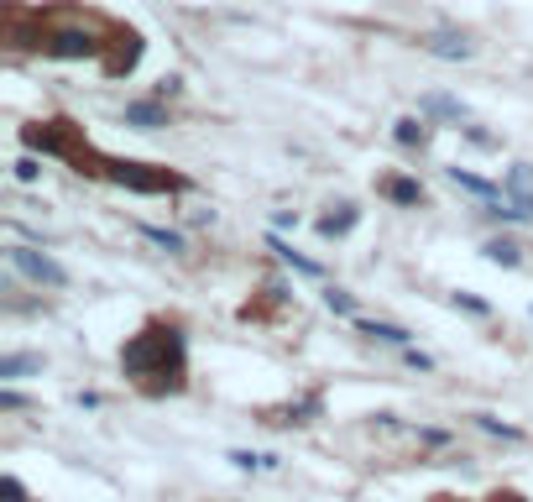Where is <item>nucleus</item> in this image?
<instances>
[{"label":"nucleus","instance_id":"423d86ee","mask_svg":"<svg viewBox=\"0 0 533 502\" xmlns=\"http://www.w3.org/2000/svg\"><path fill=\"white\" fill-rule=\"evenodd\" d=\"M502 199H507V204H518V210L533 220V168H528V163H513V168H507V178H502Z\"/></svg>","mask_w":533,"mask_h":502},{"label":"nucleus","instance_id":"aec40b11","mask_svg":"<svg viewBox=\"0 0 533 502\" xmlns=\"http://www.w3.org/2000/svg\"><path fill=\"white\" fill-rule=\"evenodd\" d=\"M230 461H236L241 471H267V466H277V455H251V450H230Z\"/></svg>","mask_w":533,"mask_h":502},{"label":"nucleus","instance_id":"6e6552de","mask_svg":"<svg viewBox=\"0 0 533 502\" xmlns=\"http://www.w3.org/2000/svg\"><path fill=\"white\" fill-rule=\"evenodd\" d=\"M136 63H142V37H136V32H115V53L105 58V68L121 79V74H131Z\"/></svg>","mask_w":533,"mask_h":502},{"label":"nucleus","instance_id":"c756f323","mask_svg":"<svg viewBox=\"0 0 533 502\" xmlns=\"http://www.w3.org/2000/svg\"><path fill=\"white\" fill-rule=\"evenodd\" d=\"M178 89H183V79H162V84H157V100H168V95H178Z\"/></svg>","mask_w":533,"mask_h":502},{"label":"nucleus","instance_id":"f03ea898","mask_svg":"<svg viewBox=\"0 0 533 502\" xmlns=\"http://www.w3.org/2000/svg\"><path fill=\"white\" fill-rule=\"evenodd\" d=\"M105 178H110V184H121V189H136V194H178V189H183L178 173L147 168V163H110Z\"/></svg>","mask_w":533,"mask_h":502},{"label":"nucleus","instance_id":"2eb2a0df","mask_svg":"<svg viewBox=\"0 0 533 502\" xmlns=\"http://www.w3.org/2000/svg\"><path fill=\"white\" fill-rule=\"evenodd\" d=\"M267 246H272V251H277V257H283V262H288L293 272H304V278H319V262H309V257H298V251H293V246H288L283 236H267Z\"/></svg>","mask_w":533,"mask_h":502},{"label":"nucleus","instance_id":"f8f14e48","mask_svg":"<svg viewBox=\"0 0 533 502\" xmlns=\"http://www.w3.org/2000/svg\"><path fill=\"white\" fill-rule=\"evenodd\" d=\"M450 184H460L466 194H476V199H502V184H486V178H476V173H466V168H450Z\"/></svg>","mask_w":533,"mask_h":502},{"label":"nucleus","instance_id":"7c9ffc66","mask_svg":"<svg viewBox=\"0 0 533 502\" xmlns=\"http://www.w3.org/2000/svg\"><path fill=\"white\" fill-rule=\"evenodd\" d=\"M492 502H528V497H518V492H497Z\"/></svg>","mask_w":533,"mask_h":502},{"label":"nucleus","instance_id":"bb28decb","mask_svg":"<svg viewBox=\"0 0 533 502\" xmlns=\"http://www.w3.org/2000/svg\"><path fill=\"white\" fill-rule=\"evenodd\" d=\"M0 408H11V414H16V408H27V398L11 393V387H0Z\"/></svg>","mask_w":533,"mask_h":502},{"label":"nucleus","instance_id":"20e7f679","mask_svg":"<svg viewBox=\"0 0 533 502\" xmlns=\"http://www.w3.org/2000/svg\"><path fill=\"white\" fill-rule=\"evenodd\" d=\"M11 267H16V272H27V278H32V283H42V288H68V272L48 257V251L11 246Z\"/></svg>","mask_w":533,"mask_h":502},{"label":"nucleus","instance_id":"9d476101","mask_svg":"<svg viewBox=\"0 0 533 502\" xmlns=\"http://www.w3.org/2000/svg\"><path fill=\"white\" fill-rule=\"evenodd\" d=\"M356 335L382 340V346H408V330L403 325H387V319H356Z\"/></svg>","mask_w":533,"mask_h":502},{"label":"nucleus","instance_id":"b1692460","mask_svg":"<svg viewBox=\"0 0 533 502\" xmlns=\"http://www.w3.org/2000/svg\"><path fill=\"white\" fill-rule=\"evenodd\" d=\"M455 309H466V314H492V304H486V299H476V293H455Z\"/></svg>","mask_w":533,"mask_h":502},{"label":"nucleus","instance_id":"a211bd4d","mask_svg":"<svg viewBox=\"0 0 533 502\" xmlns=\"http://www.w3.org/2000/svg\"><path fill=\"white\" fill-rule=\"evenodd\" d=\"M27 372H42V356H32V351H21V356H6L0 361V377H27Z\"/></svg>","mask_w":533,"mask_h":502},{"label":"nucleus","instance_id":"ddd939ff","mask_svg":"<svg viewBox=\"0 0 533 502\" xmlns=\"http://www.w3.org/2000/svg\"><path fill=\"white\" fill-rule=\"evenodd\" d=\"M382 194H387L392 204H424L419 178H387V184H382Z\"/></svg>","mask_w":533,"mask_h":502},{"label":"nucleus","instance_id":"f3484780","mask_svg":"<svg viewBox=\"0 0 533 502\" xmlns=\"http://www.w3.org/2000/svg\"><path fill=\"white\" fill-rule=\"evenodd\" d=\"M486 257H492L497 267H518V262H523V246L507 241V236H497V241H486Z\"/></svg>","mask_w":533,"mask_h":502},{"label":"nucleus","instance_id":"393cba45","mask_svg":"<svg viewBox=\"0 0 533 502\" xmlns=\"http://www.w3.org/2000/svg\"><path fill=\"white\" fill-rule=\"evenodd\" d=\"M16 178H21V184H37V178H42V163H37L32 152L21 157V163H16Z\"/></svg>","mask_w":533,"mask_h":502},{"label":"nucleus","instance_id":"6ab92c4d","mask_svg":"<svg viewBox=\"0 0 533 502\" xmlns=\"http://www.w3.org/2000/svg\"><path fill=\"white\" fill-rule=\"evenodd\" d=\"M142 236H147L152 246H162V251H173V257H183V236L168 231V225H142Z\"/></svg>","mask_w":533,"mask_h":502},{"label":"nucleus","instance_id":"7ed1b4c3","mask_svg":"<svg viewBox=\"0 0 533 502\" xmlns=\"http://www.w3.org/2000/svg\"><path fill=\"white\" fill-rule=\"evenodd\" d=\"M48 58H100L105 53V42H100V32L95 27H58L53 37H48V48H42Z\"/></svg>","mask_w":533,"mask_h":502},{"label":"nucleus","instance_id":"5701e85b","mask_svg":"<svg viewBox=\"0 0 533 502\" xmlns=\"http://www.w3.org/2000/svg\"><path fill=\"white\" fill-rule=\"evenodd\" d=\"M324 304H330L335 314H356V299H351L345 288H330V293H324Z\"/></svg>","mask_w":533,"mask_h":502},{"label":"nucleus","instance_id":"4468645a","mask_svg":"<svg viewBox=\"0 0 533 502\" xmlns=\"http://www.w3.org/2000/svg\"><path fill=\"white\" fill-rule=\"evenodd\" d=\"M419 110H424V116H445V121H466V105L450 100V95H424Z\"/></svg>","mask_w":533,"mask_h":502},{"label":"nucleus","instance_id":"dca6fc26","mask_svg":"<svg viewBox=\"0 0 533 502\" xmlns=\"http://www.w3.org/2000/svg\"><path fill=\"white\" fill-rule=\"evenodd\" d=\"M392 136H398V147H424L429 142V126L419 116H403L398 126H392Z\"/></svg>","mask_w":533,"mask_h":502},{"label":"nucleus","instance_id":"1a4fd4ad","mask_svg":"<svg viewBox=\"0 0 533 502\" xmlns=\"http://www.w3.org/2000/svg\"><path fill=\"white\" fill-rule=\"evenodd\" d=\"M126 126L157 131V126H168V110H162V100H136V105H126Z\"/></svg>","mask_w":533,"mask_h":502},{"label":"nucleus","instance_id":"f257e3e1","mask_svg":"<svg viewBox=\"0 0 533 502\" xmlns=\"http://www.w3.org/2000/svg\"><path fill=\"white\" fill-rule=\"evenodd\" d=\"M121 372L142 382V393H152V398L178 393L183 377H189V340H183L178 325H147L142 335L126 340Z\"/></svg>","mask_w":533,"mask_h":502},{"label":"nucleus","instance_id":"0eeeda50","mask_svg":"<svg viewBox=\"0 0 533 502\" xmlns=\"http://www.w3.org/2000/svg\"><path fill=\"white\" fill-rule=\"evenodd\" d=\"M424 53L460 63V58H471V53H476V42H471L466 32H434V37H424Z\"/></svg>","mask_w":533,"mask_h":502},{"label":"nucleus","instance_id":"a878e982","mask_svg":"<svg viewBox=\"0 0 533 502\" xmlns=\"http://www.w3.org/2000/svg\"><path fill=\"white\" fill-rule=\"evenodd\" d=\"M0 502H27V487L16 476H0Z\"/></svg>","mask_w":533,"mask_h":502},{"label":"nucleus","instance_id":"c85d7f7f","mask_svg":"<svg viewBox=\"0 0 533 502\" xmlns=\"http://www.w3.org/2000/svg\"><path fill=\"white\" fill-rule=\"evenodd\" d=\"M419 440H424V445H450L445 429H419Z\"/></svg>","mask_w":533,"mask_h":502},{"label":"nucleus","instance_id":"412c9836","mask_svg":"<svg viewBox=\"0 0 533 502\" xmlns=\"http://www.w3.org/2000/svg\"><path fill=\"white\" fill-rule=\"evenodd\" d=\"M476 424L486 429V435H502V440H523V429H513V424H502V419H492V414H476Z\"/></svg>","mask_w":533,"mask_h":502},{"label":"nucleus","instance_id":"4be33fe9","mask_svg":"<svg viewBox=\"0 0 533 502\" xmlns=\"http://www.w3.org/2000/svg\"><path fill=\"white\" fill-rule=\"evenodd\" d=\"M319 414V398H304V403H293L288 414H283V424H309Z\"/></svg>","mask_w":533,"mask_h":502},{"label":"nucleus","instance_id":"9b49d317","mask_svg":"<svg viewBox=\"0 0 533 502\" xmlns=\"http://www.w3.org/2000/svg\"><path fill=\"white\" fill-rule=\"evenodd\" d=\"M356 220H361L356 204H340L335 215H324V220H319V236H351V231H356Z\"/></svg>","mask_w":533,"mask_h":502},{"label":"nucleus","instance_id":"cd10ccee","mask_svg":"<svg viewBox=\"0 0 533 502\" xmlns=\"http://www.w3.org/2000/svg\"><path fill=\"white\" fill-rule=\"evenodd\" d=\"M408 367H413V372H434V361H429L424 351H408Z\"/></svg>","mask_w":533,"mask_h":502},{"label":"nucleus","instance_id":"39448f33","mask_svg":"<svg viewBox=\"0 0 533 502\" xmlns=\"http://www.w3.org/2000/svg\"><path fill=\"white\" fill-rule=\"evenodd\" d=\"M21 142H27V152H42V157H74V147H68V121L27 126V131H21Z\"/></svg>","mask_w":533,"mask_h":502}]
</instances>
